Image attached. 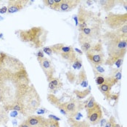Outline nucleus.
I'll use <instances>...</instances> for the list:
<instances>
[{"label": "nucleus", "mask_w": 127, "mask_h": 127, "mask_svg": "<svg viewBox=\"0 0 127 127\" xmlns=\"http://www.w3.org/2000/svg\"><path fill=\"white\" fill-rule=\"evenodd\" d=\"M26 121L29 124L30 127H47L48 123V118L36 115L28 116Z\"/></svg>", "instance_id": "4468645a"}, {"label": "nucleus", "mask_w": 127, "mask_h": 127, "mask_svg": "<svg viewBox=\"0 0 127 127\" xmlns=\"http://www.w3.org/2000/svg\"><path fill=\"white\" fill-rule=\"evenodd\" d=\"M73 93H74V95H76L77 99H78V100H81V99H83L87 97L91 93V88L89 87L88 89H84V90H83V91H79V90L76 89V90L73 91Z\"/></svg>", "instance_id": "4be33fe9"}, {"label": "nucleus", "mask_w": 127, "mask_h": 127, "mask_svg": "<svg viewBox=\"0 0 127 127\" xmlns=\"http://www.w3.org/2000/svg\"><path fill=\"white\" fill-rule=\"evenodd\" d=\"M91 65H104L105 56L104 52H88L86 54Z\"/></svg>", "instance_id": "f8f14e48"}, {"label": "nucleus", "mask_w": 127, "mask_h": 127, "mask_svg": "<svg viewBox=\"0 0 127 127\" xmlns=\"http://www.w3.org/2000/svg\"><path fill=\"white\" fill-rule=\"evenodd\" d=\"M44 110V109H39V110H37V113H38L39 115V114H43V113H44L46 111H45V110Z\"/></svg>", "instance_id": "c9c22d12"}, {"label": "nucleus", "mask_w": 127, "mask_h": 127, "mask_svg": "<svg viewBox=\"0 0 127 127\" xmlns=\"http://www.w3.org/2000/svg\"><path fill=\"white\" fill-rule=\"evenodd\" d=\"M37 60L39 62V65L44 75L46 76L47 81L49 82L52 78L54 77L55 73V68L52 63L51 60L47 58H37Z\"/></svg>", "instance_id": "1a4fd4ad"}, {"label": "nucleus", "mask_w": 127, "mask_h": 127, "mask_svg": "<svg viewBox=\"0 0 127 127\" xmlns=\"http://www.w3.org/2000/svg\"><path fill=\"white\" fill-rule=\"evenodd\" d=\"M116 124V118L113 116H110V119L108 120V121L106 122V124H105L104 127H115Z\"/></svg>", "instance_id": "393cba45"}, {"label": "nucleus", "mask_w": 127, "mask_h": 127, "mask_svg": "<svg viewBox=\"0 0 127 127\" xmlns=\"http://www.w3.org/2000/svg\"><path fill=\"white\" fill-rule=\"evenodd\" d=\"M95 80H96V83L97 84L98 86H100L101 84H102L105 81V77L102 76V74L101 75H98L97 76H95Z\"/></svg>", "instance_id": "cd10ccee"}, {"label": "nucleus", "mask_w": 127, "mask_h": 127, "mask_svg": "<svg viewBox=\"0 0 127 127\" xmlns=\"http://www.w3.org/2000/svg\"><path fill=\"white\" fill-rule=\"evenodd\" d=\"M106 122H107L106 119H101V121H100V122H99V123H100V124H101V127H105V125Z\"/></svg>", "instance_id": "f704fd0d"}, {"label": "nucleus", "mask_w": 127, "mask_h": 127, "mask_svg": "<svg viewBox=\"0 0 127 127\" xmlns=\"http://www.w3.org/2000/svg\"><path fill=\"white\" fill-rule=\"evenodd\" d=\"M86 102H82L77 99L70 98L69 100L61 104L58 108L60 112L67 116L68 118H74L78 113L82 110L86 104Z\"/></svg>", "instance_id": "423d86ee"}, {"label": "nucleus", "mask_w": 127, "mask_h": 127, "mask_svg": "<svg viewBox=\"0 0 127 127\" xmlns=\"http://www.w3.org/2000/svg\"><path fill=\"white\" fill-rule=\"evenodd\" d=\"M48 118H50V119H52V120H55V121H58L60 120L59 118L56 117V116H54V115H49Z\"/></svg>", "instance_id": "2f4dec72"}, {"label": "nucleus", "mask_w": 127, "mask_h": 127, "mask_svg": "<svg viewBox=\"0 0 127 127\" xmlns=\"http://www.w3.org/2000/svg\"><path fill=\"white\" fill-rule=\"evenodd\" d=\"M99 6V7L101 8V10L105 11V12H111V10H113L116 4L118 3V1L115 0H99L97 1Z\"/></svg>", "instance_id": "dca6fc26"}, {"label": "nucleus", "mask_w": 127, "mask_h": 127, "mask_svg": "<svg viewBox=\"0 0 127 127\" xmlns=\"http://www.w3.org/2000/svg\"><path fill=\"white\" fill-rule=\"evenodd\" d=\"M78 39H87L93 43L101 39L104 21L99 12L87 10L80 4L77 13Z\"/></svg>", "instance_id": "f03ea898"}, {"label": "nucleus", "mask_w": 127, "mask_h": 127, "mask_svg": "<svg viewBox=\"0 0 127 127\" xmlns=\"http://www.w3.org/2000/svg\"><path fill=\"white\" fill-rule=\"evenodd\" d=\"M65 76H66V78L67 80L68 81V82L70 84H76L77 82V80H78V75L76 74L75 72L72 71V70H68L65 73Z\"/></svg>", "instance_id": "5701e85b"}, {"label": "nucleus", "mask_w": 127, "mask_h": 127, "mask_svg": "<svg viewBox=\"0 0 127 127\" xmlns=\"http://www.w3.org/2000/svg\"><path fill=\"white\" fill-rule=\"evenodd\" d=\"M63 82L60 81V79L57 77H53L49 81V89L52 92V94H55L58 91L63 87Z\"/></svg>", "instance_id": "f3484780"}, {"label": "nucleus", "mask_w": 127, "mask_h": 127, "mask_svg": "<svg viewBox=\"0 0 127 127\" xmlns=\"http://www.w3.org/2000/svg\"><path fill=\"white\" fill-rule=\"evenodd\" d=\"M75 49L76 52H78L79 53V54H80V55H82V54H83V52H82V51H81V50H80V49H77V48H76V49Z\"/></svg>", "instance_id": "e433bc0d"}, {"label": "nucleus", "mask_w": 127, "mask_h": 127, "mask_svg": "<svg viewBox=\"0 0 127 127\" xmlns=\"http://www.w3.org/2000/svg\"><path fill=\"white\" fill-rule=\"evenodd\" d=\"M81 3L80 0H62L58 11L60 12H70L75 8H76L78 5Z\"/></svg>", "instance_id": "2eb2a0df"}, {"label": "nucleus", "mask_w": 127, "mask_h": 127, "mask_svg": "<svg viewBox=\"0 0 127 127\" xmlns=\"http://www.w3.org/2000/svg\"><path fill=\"white\" fill-rule=\"evenodd\" d=\"M7 12V7L6 6H4L1 8H0V13L3 14V13H6Z\"/></svg>", "instance_id": "7c9ffc66"}, {"label": "nucleus", "mask_w": 127, "mask_h": 127, "mask_svg": "<svg viewBox=\"0 0 127 127\" xmlns=\"http://www.w3.org/2000/svg\"><path fill=\"white\" fill-rule=\"evenodd\" d=\"M15 33L22 42L38 49L44 47L49 31L42 26H34L29 29L16 30Z\"/></svg>", "instance_id": "20e7f679"}, {"label": "nucleus", "mask_w": 127, "mask_h": 127, "mask_svg": "<svg viewBox=\"0 0 127 127\" xmlns=\"http://www.w3.org/2000/svg\"><path fill=\"white\" fill-rule=\"evenodd\" d=\"M47 127H60V126L59 121L48 118V123H47Z\"/></svg>", "instance_id": "a878e982"}, {"label": "nucleus", "mask_w": 127, "mask_h": 127, "mask_svg": "<svg viewBox=\"0 0 127 127\" xmlns=\"http://www.w3.org/2000/svg\"><path fill=\"white\" fill-rule=\"evenodd\" d=\"M18 127H30V126L29 125V124L27 123V121L25 120V121H23Z\"/></svg>", "instance_id": "c756f323"}, {"label": "nucleus", "mask_w": 127, "mask_h": 127, "mask_svg": "<svg viewBox=\"0 0 127 127\" xmlns=\"http://www.w3.org/2000/svg\"><path fill=\"white\" fill-rule=\"evenodd\" d=\"M49 47L52 49V54L60 56L61 58L67 61L69 63L73 64L78 58L75 49L72 46H68L63 43H59L49 46Z\"/></svg>", "instance_id": "0eeeda50"}, {"label": "nucleus", "mask_w": 127, "mask_h": 127, "mask_svg": "<svg viewBox=\"0 0 127 127\" xmlns=\"http://www.w3.org/2000/svg\"><path fill=\"white\" fill-rule=\"evenodd\" d=\"M86 3H87V4H89V5H91V4L93 3V1H86Z\"/></svg>", "instance_id": "4c0bfd02"}, {"label": "nucleus", "mask_w": 127, "mask_h": 127, "mask_svg": "<svg viewBox=\"0 0 127 127\" xmlns=\"http://www.w3.org/2000/svg\"><path fill=\"white\" fill-rule=\"evenodd\" d=\"M0 103L8 112L20 102L31 84L25 65L19 59L0 51Z\"/></svg>", "instance_id": "f257e3e1"}, {"label": "nucleus", "mask_w": 127, "mask_h": 127, "mask_svg": "<svg viewBox=\"0 0 127 127\" xmlns=\"http://www.w3.org/2000/svg\"><path fill=\"white\" fill-rule=\"evenodd\" d=\"M64 98H65L64 97L58 98V97H56L55 95H53V94H48L47 95V99L49 102V103L51 105L55 106L56 108H58L61 104L65 102H63Z\"/></svg>", "instance_id": "aec40b11"}, {"label": "nucleus", "mask_w": 127, "mask_h": 127, "mask_svg": "<svg viewBox=\"0 0 127 127\" xmlns=\"http://www.w3.org/2000/svg\"><path fill=\"white\" fill-rule=\"evenodd\" d=\"M87 117L90 125L95 126L98 124L102 118V110L99 104H97L94 108L87 110Z\"/></svg>", "instance_id": "9d476101"}, {"label": "nucleus", "mask_w": 127, "mask_h": 127, "mask_svg": "<svg viewBox=\"0 0 127 127\" xmlns=\"http://www.w3.org/2000/svg\"><path fill=\"white\" fill-rule=\"evenodd\" d=\"M36 55H37V58H44V57L43 51H41V50H39V52H38V53L36 54Z\"/></svg>", "instance_id": "473e14b6"}, {"label": "nucleus", "mask_w": 127, "mask_h": 127, "mask_svg": "<svg viewBox=\"0 0 127 127\" xmlns=\"http://www.w3.org/2000/svg\"><path fill=\"white\" fill-rule=\"evenodd\" d=\"M18 111H16V110H12V111L11 112V113H10V116H11L12 117H15V116H18Z\"/></svg>", "instance_id": "72a5a7b5"}, {"label": "nucleus", "mask_w": 127, "mask_h": 127, "mask_svg": "<svg viewBox=\"0 0 127 127\" xmlns=\"http://www.w3.org/2000/svg\"><path fill=\"white\" fill-rule=\"evenodd\" d=\"M118 81L117 79H116L115 78L109 76L105 77L104 83L98 87V89L102 92V94L105 97L106 99H108V98L109 97V96L111 94L112 87L117 84Z\"/></svg>", "instance_id": "9b49d317"}, {"label": "nucleus", "mask_w": 127, "mask_h": 127, "mask_svg": "<svg viewBox=\"0 0 127 127\" xmlns=\"http://www.w3.org/2000/svg\"><path fill=\"white\" fill-rule=\"evenodd\" d=\"M97 104V102H96L95 97L93 96H91V97L89 99L88 101H87V102L85 104V106H84V108L86 109V110H89L91 108H94Z\"/></svg>", "instance_id": "b1692460"}, {"label": "nucleus", "mask_w": 127, "mask_h": 127, "mask_svg": "<svg viewBox=\"0 0 127 127\" xmlns=\"http://www.w3.org/2000/svg\"><path fill=\"white\" fill-rule=\"evenodd\" d=\"M68 124L70 127H90L91 125L89 122L84 120V121H80L76 120L74 118H68Z\"/></svg>", "instance_id": "6ab92c4d"}, {"label": "nucleus", "mask_w": 127, "mask_h": 127, "mask_svg": "<svg viewBox=\"0 0 127 127\" xmlns=\"http://www.w3.org/2000/svg\"><path fill=\"white\" fill-rule=\"evenodd\" d=\"M62 0H44L43 4L45 7L55 11H58Z\"/></svg>", "instance_id": "412c9836"}, {"label": "nucleus", "mask_w": 127, "mask_h": 127, "mask_svg": "<svg viewBox=\"0 0 127 127\" xmlns=\"http://www.w3.org/2000/svg\"><path fill=\"white\" fill-rule=\"evenodd\" d=\"M4 127H7V126H4Z\"/></svg>", "instance_id": "ea45409f"}, {"label": "nucleus", "mask_w": 127, "mask_h": 127, "mask_svg": "<svg viewBox=\"0 0 127 127\" xmlns=\"http://www.w3.org/2000/svg\"><path fill=\"white\" fill-rule=\"evenodd\" d=\"M101 41L106 46L108 58H124L127 53V25L118 30H110L102 34Z\"/></svg>", "instance_id": "7ed1b4c3"}, {"label": "nucleus", "mask_w": 127, "mask_h": 127, "mask_svg": "<svg viewBox=\"0 0 127 127\" xmlns=\"http://www.w3.org/2000/svg\"><path fill=\"white\" fill-rule=\"evenodd\" d=\"M73 67L75 69H81V68L82 67V60L79 58H77L76 60L74 61V63H73Z\"/></svg>", "instance_id": "bb28decb"}, {"label": "nucleus", "mask_w": 127, "mask_h": 127, "mask_svg": "<svg viewBox=\"0 0 127 127\" xmlns=\"http://www.w3.org/2000/svg\"><path fill=\"white\" fill-rule=\"evenodd\" d=\"M41 97L33 84H31L25 95L18 102L22 108V115L28 117L33 115L41 105Z\"/></svg>", "instance_id": "39448f33"}, {"label": "nucleus", "mask_w": 127, "mask_h": 127, "mask_svg": "<svg viewBox=\"0 0 127 127\" xmlns=\"http://www.w3.org/2000/svg\"><path fill=\"white\" fill-rule=\"evenodd\" d=\"M115 127H121V126H120L119 124H116V126H115Z\"/></svg>", "instance_id": "58836bf2"}, {"label": "nucleus", "mask_w": 127, "mask_h": 127, "mask_svg": "<svg viewBox=\"0 0 127 127\" xmlns=\"http://www.w3.org/2000/svg\"><path fill=\"white\" fill-rule=\"evenodd\" d=\"M29 3V0H9L7 1V12L15 13L23 10Z\"/></svg>", "instance_id": "ddd939ff"}, {"label": "nucleus", "mask_w": 127, "mask_h": 127, "mask_svg": "<svg viewBox=\"0 0 127 127\" xmlns=\"http://www.w3.org/2000/svg\"><path fill=\"white\" fill-rule=\"evenodd\" d=\"M76 85H81V87H87L89 84L88 78H87V74L86 73V70L84 68H82L80 70L79 73L78 74V80L76 84Z\"/></svg>", "instance_id": "a211bd4d"}, {"label": "nucleus", "mask_w": 127, "mask_h": 127, "mask_svg": "<svg viewBox=\"0 0 127 127\" xmlns=\"http://www.w3.org/2000/svg\"><path fill=\"white\" fill-rule=\"evenodd\" d=\"M43 52H44L46 54H47V55H52V49H50L49 47H43Z\"/></svg>", "instance_id": "c85d7f7f"}, {"label": "nucleus", "mask_w": 127, "mask_h": 127, "mask_svg": "<svg viewBox=\"0 0 127 127\" xmlns=\"http://www.w3.org/2000/svg\"><path fill=\"white\" fill-rule=\"evenodd\" d=\"M103 21L104 24L110 30L120 29L124 26L127 25V13L119 14L110 12L106 15Z\"/></svg>", "instance_id": "6e6552de"}]
</instances>
